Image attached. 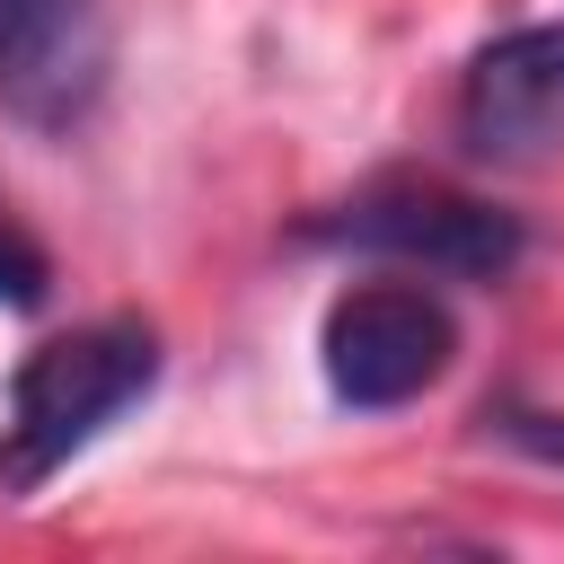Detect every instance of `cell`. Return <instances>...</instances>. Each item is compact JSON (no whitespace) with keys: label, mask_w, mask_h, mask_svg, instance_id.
I'll return each instance as SVG.
<instances>
[{"label":"cell","mask_w":564,"mask_h":564,"mask_svg":"<svg viewBox=\"0 0 564 564\" xmlns=\"http://www.w3.org/2000/svg\"><path fill=\"white\" fill-rule=\"evenodd\" d=\"M44 300V256H35V238L0 212V308H35Z\"/></svg>","instance_id":"obj_7"},{"label":"cell","mask_w":564,"mask_h":564,"mask_svg":"<svg viewBox=\"0 0 564 564\" xmlns=\"http://www.w3.org/2000/svg\"><path fill=\"white\" fill-rule=\"evenodd\" d=\"M159 326L150 317H88L53 344H35L9 370V423H0V494H44L115 414H132L159 388Z\"/></svg>","instance_id":"obj_1"},{"label":"cell","mask_w":564,"mask_h":564,"mask_svg":"<svg viewBox=\"0 0 564 564\" xmlns=\"http://www.w3.org/2000/svg\"><path fill=\"white\" fill-rule=\"evenodd\" d=\"M115 35L97 0H0V115L26 132H79L106 97Z\"/></svg>","instance_id":"obj_4"},{"label":"cell","mask_w":564,"mask_h":564,"mask_svg":"<svg viewBox=\"0 0 564 564\" xmlns=\"http://www.w3.org/2000/svg\"><path fill=\"white\" fill-rule=\"evenodd\" d=\"M458 361V317L432 282H352L326 300L317 326V370L335 388V405L352 414H397L423 388H441Z\"/></svg>","instance_id":"obj_2"},{"label":"cell","mask_w":564,"mask_h":564,"mask_svg":"<svg viewBox=\"0 0 564 564\" xmlns=\"http://www.w3.org/2000/svg\"><path fill=\"white\" fill-rule=\"evenodd\" d=\"M458 141L485 167H538L564 150V18H529L467 62Z\"/></svg>","instance_id":"obj_5"},{"label":"cell","mask_w":564,"mask_h":564,"mask_svg":"<svg viewBox=\"0 0 564 564\" xmlns=\"http://www.w3.org/2000/svg\"><path fill=\"white\" fill-rule=\"evenodd\" d=\"M326 238L388 256V264H414V273H441V282H502L529 256V229L502 203L449 194V185H379V194L344 203L326 220Z\"/></svg>","instance_id":"obj_3"},{"label":"cell","mask_w":564,"mask_h":564,"mask_svg":"<svg viewBox=\"0 0 564 564\" xmlns=\"http://www.w3.org/2000/svg\"><path fill=\"white\" fill-rule=\"evenodd\" d=\"M485 423H494V441H511L520 458L564 467V414H546V405H494Z\"/></svg>","instance_id":"obj_6"}]
</instances>
